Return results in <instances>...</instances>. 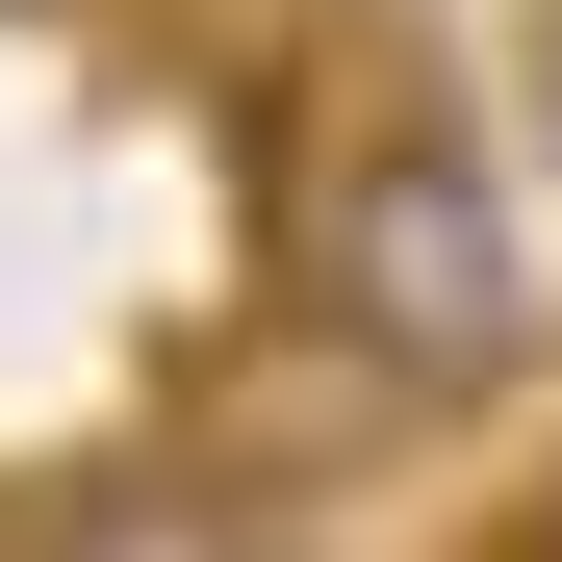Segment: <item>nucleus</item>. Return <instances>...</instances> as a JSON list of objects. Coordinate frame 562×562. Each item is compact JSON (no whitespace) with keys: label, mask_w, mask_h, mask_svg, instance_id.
<instances>
[{"label":"nucleus","mask_w":562,"mask_h":562,"mask_svg":"<svg viewBox=\"0 0 562 562\" xmlns=\"http://www.w3.org/2000/svg\"><path fill=\"white\" fill-rule=\"evenodd\" d=\"M256 256H281V307H333L358 358H409L435 409H486L512 358H537V179L460 128V77L384 52V26H307V52H256Z\"/></svg>","instance_id":"f257e3e1"},{"label":"nucleus","mask_w":562,"mask_h":562,"mask_svg":"<svg viewBox=\"0 0 562 562\" xmlns=\"http://www.w3.org/2000/svg\"><path fill=\"white\" fill-rule=\"evenodd\" d=\"M409 435H460V409L409 384V358H358L333 307H281V281H256V333L179 358V460H231V486H281V512L358 486V460H409Z\"/></svg>","instance_id":"f03ea898"},{"label":"nucleus","mask_w":562,"mask_h":562,"mask_svg":"<svg viewBox=\"0 0 562 562\" xmlns=\"http://www.w3.org/2000/svg\"><path fill=\"white\" fill-rule=\"evenodd\" d=\"M0 562H307V512L154 435V460H77V486H26V512H0Z\"/></svg>","instance_id":"7ed1b4c3"},{"label":"nucleus","mask_w":562,"mask_h":562,"mask_svg":"<svg viewBox=\"0 0 562 562\" xmlns=\"http://www.w3.org/2000/svg\"><path fill=\"white\" fill-rule=\"evenodd\" d=\"M512 128H537V205H562V0H537V52H512Z\"/></svg>","instance_id":"20e7f679"}]
</instances>
